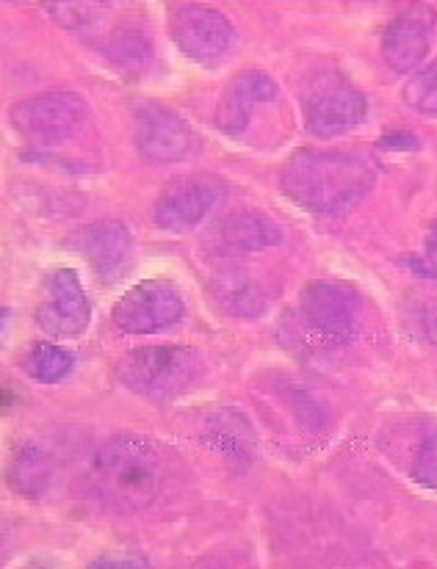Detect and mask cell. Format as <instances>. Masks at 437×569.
<instances>
[{
	"label": "cell",
	"instance_id": "9c48e42d",
	"mask_svg": "<svg viewBox=\"0 0 437 569\" xmlns=\"http://www.w3.org/2000/svg\"><path fill=\"white\" fill-rule=\"evenodd\" d=\"M37 323L44 335L56 340H72L87 332L92 323V305L76 271L61 269L44 280Z\"/></svg>",
	"mask_w": 437,
	"mask_h": 569
},
{
	"label": "cell",
	"instance_id": "7c38bea8",
	"mask_svg": "<svg viewBox=\"0 0 437 569\" xmlns=\"http://www.w3.org/2000/svg\"><path fill=\"white\" fill-rule=\"evenodd\" d=\"M70 247L76 249L92 271L98 274L100 282L113 284L122 280L130 271V260H133V236L128 227L117 219L95 221V224L83 227L70 238Z\"/></svg>",
	"mask_w": 437,
	"mask_h": 569
},
{
	"label": "cell",
	"instance_id": "4316f807",
	"mask_svg": "<svg viewBox=\"0 0 437 569\" xmlns=\"http://www.w3.org/2000/svg\"><path fill=\"white\" fill-rule=\"evenodd\" d=\"M147 561H141V559H109V556H106V559H100V561H95L92 567H145Z\"/></svg>",
	"mask_w": 437,
	"mask_h": 569
},
{
	"label": "cell",
	"instance_id": "e0dca14e",
	"mask_svg": "<svg viewBox=\"0 0 437 569\" xmlns=\"http://www.w3.org/2000/svg\"><path fill=\"white\" fill-rule=\"evenodd\" d=\"M200 442L236 468L252 465L255 448H258V437L249 420L232 409H219L202 420Z\"/></svg>",
	"mask_w": 437,
	"mask_h": 569
},
{
	"label": "cell",
	"instance_id": "30bf717a",
	"mask_svg": "<svg viewBox=\"0 0 437 569\" xmlns=\"http://www.w3.org/2000/svg\"><path fill=\"white\" fill-rule=\"evenodd\" d=\"M136 150L150 163H180L197 152V136L180 113L145 102L136 111Z\"/></svg>",
	"mask_w": 437,
	"mask_h": 569
},
{
	"label": "cell",
	"instance_id": "ac0fdd59",
	"mask_svg": "<svg viewBox=\"0 0 437 569\" xmlns=\"http://www.w3.org/2000/svg\"><path fill=\"white\" fill-rule=\"evenodd\" d=\"M56 481V459L48 448L37 442H26L17 448L14 459L9 465V483L17 495L28 500H39L48 495Z\"/></svg>",
	"mask_w": 437,
	"mask_h": 569
},
{
	"label": "cell",
	"instance_id": "ba28073f",
	"mask_svg": "<svg viewBox=\"0 0 437 569\" xmlns=\"http://www.w3.org/2000/svg\"><path fill=\"white\" fill-rule=\"evenodd\" d=\"M186 301L175 284L163 280L139 282L117 301L113 323L125 335H156L183 318Z\"/></svg>",
	"mask_w": 437,
	"mask_h": 569
},
{
	"label": "cell",
	"instance_id": "5bb4252c",
	"mask_svg": "<svg viewBox=\"0 0 437 569\" xmlns=\"http://www.w3.org/2000/svg\"><path fill=\"white\" fill-rule=\"evenodd\" d=\"M219 199V186L211 180H180L158 197L156 208H152V221L158 230L183 236V232L197 230L213 213Z\"/></svg>",
	"mask_w": 437,
	"mask_h": 569
},
{
	"label": "cell",
	"instance_id": "44dd1931",
	"mask_svg": "<svg viewBox=\"0 0 437 569\" xmlns=\"http://www.w3.org/2000/svg\"><path fill=\"white\" fill-rule=\"evenodd\" d=\"M401 97H405V102L416 113L437 119V61L421 67V70L407 81Z\"/></svg>",
	"mask_w": 437,
	"mask_h": 569
},
{
	"label": "cell",
	"instance_id": "4fadbf2b",
	"mask_svg": "<svg viewBox=\"0 0 437 569\" xmlns=\"http://www.w3.org/2000/svg\"><path fill=\"white\" fill-rule=\"evenodd\" d=\"M437 17L427 6L401 11L383 33V61L394 72H413L424 64L433 48Z\"/></svg>",
	"mask_w": 437,
	"mask_h": 569
},
{
	"label": "cell",
	"instance_id": "2e32d148",
	"mask_svg": "<svg viewBox=\"0 0 437 569\" xmlns=\"http://www.w3.org/2000/svg\"><path fill=\"white\" fill-rule=\"evenodd\" d=\"M280 97V87L260 70H247L230 81L217 108V128L230 139H241L249 130L258 106H271Z\"/></svg>",
	"mask_w": 437,
	"mask_h": 569
},
{
	"label": "cell",
	"instance_id": "6da1fadb",
	"mask_svg": "<svg viewBox=\"0 0 437 569\" xmlns=\"http://www.w3.org/2000/svg\"><path fill=\"white\" fill-rule=\"evenodd\" d=\"M167 459L145 437L122 435L100 442L83 462V498L117 515H133L156 503L167 489Z\"/></svg>",
	"mask_w": 437,
	"mask_h": 569
},
{
	"label": "cell",
	"instance_id": "52a82bcc",
	"mask_svg": "<svg viewBox=\"0 0 437 569\" xmlns=\"http://www.w3.org/2000/svg\"><path fill=\"white\" fill-rule=\"evenodd\" d=\"M169 33L186 59L202 67L225 61L236 48V28L225 14L208 6H183L169 17Z\"/></svg>",
	"mask_w": 437,
	"mask_h": 569
},
{
	"label": "cell",
	"instance_id": "d4e9b609",
	"mask_svg": "<svg viewBox=\"0 0 437 569\" xmlns=\"http://www.w3.org/2000/svg\"><path fill=\"white\" fill-rule=\"evenodd\" d=\"M424 332L433 340V346H437V296L429 301L427 310H424Z\"/></svg>",
	"mask_w": 437,
	"mask_h": 569
},
{
	"label": "cell",
	"instance_id": "9a60e30c",
	"mask_svg": "<svg viewBox=\"0 0 437 569\" xmlns=\"http://www.w3.org/2000/svg\"><path fill=\"white\" fill-rule=\"evenodd\" d=\"M208 293L217 305L219 312L236 318V321H255L271 310L275 293L260 280L255 271L241 269V266H227L219 269L208 282Z\"/></svg>",
	"mask_w": 437,
	"mask_h": 569
},
{
	"label": "cell",
	"instance_id": "cb8c5ba5",
	"mask_svg": "<svg viewBox=\"0 0 437 569\" xmlns=\"http://www.w3.org/2000/svg\"><path fill=\"white\" fill-rule=\"evenodd\" d=\"M379 147L390 152H416L418 147H421V141H418L413 133H390L379 141Z\"/></svg>",
	"mask_w": 437,
	"mask_h": 569
},
{
	"label": "cell",
	"instance_id": "d6986e66",
	"mask_svg": "<svg viewBox=\"0 0 437 569\" xmlns=\"http://www.w3.org/2000/svg\"><path fill=\"white\" fill-rule=\"evenodd\" d=\"M103 56L111 70L122 72V76H141L156 61V48L147 33L136 31V28H119L103 44Z\"/></svg>",
	"mask_w": 437,
	"mask_h": 569
},
{
	"label": "cell",
	"instance_id": "8fae6325",
	"mask_svg": "<svg viewBox=\"0 0 437 569\" xmlns=\"http://www.w3.org/2000/svg\"><path fill=\"white\" fill-rule=\"evenodd\" d=\"M286 241L280 224L260 210H236L208 230L206 249L217 258H244L275 249Z\"/></svg>",
	"mask_w": 437,
	"mask_h": 569
},
{
	"label": "cell",
	"instance_id": "7402d4cb",
	"mask_svg": "<svg viewBox=\"0 0 437 569\" xmlns=\"http://www.w3.org/2000/svg\"><path fill=\"white\" fill-rule=\"evenodd\" d=\"M44 11L50 20L59 22L67 31H87V28L98 26L109 6L103 3H44Z\"/></svg>",
	"mask_w": 437,
	"mask_h": 569
},
{
	"label": "cell",
	"instance_id": "8992f818",
	"mask_svg": "<svg viewBox=\"0 0 437 569\" xmlns=\"http://www.w3.org/2000/svg\"><path fill=\"white\" fill-rule=\"evenodd\" d=\"M368 117V100L338 76H325L305 94V128L316 139H332L360 128Z\"/></svg>",
	"mask_w": 437,
	"mask_h": 569
},
{
	"label": "cell",
	"instance_id": "ffe728a7",
	"mask_svg": "<svg viewBox=\"0 0 437 569\" xmlns=\"http://www.w3.org/2000/svg\"><path fill=\"white\" fill-rule=\"evenodd\" d=\"M20 368L26 371V377L33 381H42V385H59L72 373L76 368V357L67 349L53 343H33L28 346V351L22 355Z\"/></svg>",
	"mask_w": 437,
	"mask_h": 569
},
{
	"label": "cell",
	"instance_id": "277c9868",
	"mask_svg": "<svg viewBox=\"0 0 437 569\" xmlns=\"http://www.w3.org/2000/svg\"><path fill=\"white\" fill-rule=\"evenodd\" d=\"M305 327L329 349L355 343L366 321V305L355 284L340 280H316L299 296Z\"/></svg>",
	"mask_w": 437,
	"mask_h": 569
},
{
	"label": "cell",
	"instance_id": "603a6c76",
	"mask_svg": "<svg viewBox=\"0 0 437 569\" xmlns=\"http://www.w3.org/2000/svg\"><path fill=\"white\" fill-rule=\"evenodd\" d=\"M413 478H416L421 487L437 489V431L421 442L416 453V465H413Z\"/></svg>",
	"mask_w": 437,
	"mask_h": 569
},
{
	"label": "cell",
	"instance_id": "5b68a950",
	"mask_svg": "<svg viewBox=\"0 0 437 569\" xmlns=\"http://www.w3.org/2000/svg\"><path fill=\"white\" fill-rule=\"evenodd\" d=\"M89 102L76 92H44L11 108V124L37 147H61L83 133Z\"/></svg>",
	"mask_w": 437,
	"mask_h": 569
},
{
	"label": "cell",
	"instance_id": "3957f363",
	"mask_svg": "<svg viewBox=\"0 0 437 569\" xmlns=\"http://www.w3.org/2000/svg\"><path fill=\"white\" fill-rule=\"evenodd\" d=\"M128 390L150 401H172L206 377V360L191 346H139L113 368Z\"/></svg>",
	"mask_w": 437,
	"mask_h": 569
},
{
	"label": "cell",
	"instance_id": "83f0119b",
	"mask_svg": "<svg viewBox=\"0 0 437 569\" xmlns=\"http://www.w3.org/2000/svg\"><path fill=\"white\" fill-rule=\"evenodd\" d=\"M427 247H429V254H433V260L437 263V230L433 232V236H429V243H427Z\"/></svg>",
	"mask_w": 437,
	"mask_h": 569
},
{
	"label": "cell",
	"instance_id": "484cf974",
	"mask_svg": "<svg viewBox=\"0 0 437 569\" xmlns=\"http://www.w3.org/2000/svg\"><path fill=\"white\" fill-rule=\"evenodd\" d=\"M407 269L418 277H427V280H437V269H435V263H429V260L407 258Z\"/></svg>",
	"mask_w": 437,
	"mask_h": 569
},
{
	"label": "cell",
	"instance_id": "7a4b0ae2",
	"mask_svg": "<svg viewBox=\"0 0 437 569\" xmlns=\"http://www.w3.org/2000/svg\"><path fill=\"white\" fill-rule=\"evenodd\" d=\"M377 169L349 152L299 150L282 167L280 186L299 210L319 219H338L377 189Z\"/></svg>",
	"mask_w": 437,
	"mask_h": 569
}]
</instances>
